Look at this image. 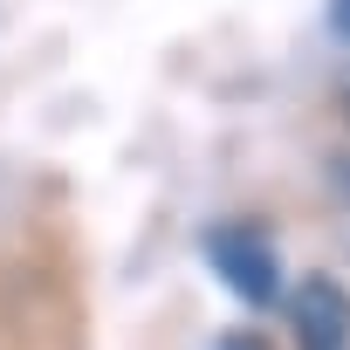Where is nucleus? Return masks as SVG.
I'll return each instance as SVG.
<instances>
[{"instance_id": "1", "label": "nucleus", "mask_w": 350, "mask_h": 350, "mask_svg": "<svg viewBox=\"0 0 350 350\" xmlns=\"http://www.w3.org/2000/svg\"><path fill=\"white\" fill-rule=\"evenodd\" d=\"M200 254L247 309H275L282 302V254H275V234L261 220H213L200 234Z\"/></svg>"}, {"instance_id": "4", "label": "nucleus", "mask_w": 350, "mask_h": 350, "mask_svg": "<svg viewBox=\"0 0 350 350\" xmlns=\"http://www.w3.org/2000/svg\"><path fill=\"white\" fill-rule=\"evenodd\" d=\"M213 350H268V343H261V336H254V329H227V336H220V343H213Z\"/></svg>"}, {"instance_id": "2", "label": "nucleus", "mask_w": 350, "mask_h": 350, "mask_svg": "<svg viewBox=\"0 0 350 350\" xmlns=\"http://www.w3.org/2000/svg\"><path fill=\"white\" fill-rule=\"evenodd\" d=\"M288 329H295V350H350V288L336 275H302L288 295Z\"/></svg>"}, {"instance_id": "3", "label": "nucleus", "mask_w": 350, "mask_h": 350, "mask_svg": "<svg viewBox=\"0 0 350 350\" xmlns=\"http://www.w3.org/2000/svg\"><path fill=\"white\" fill-rule=\"evenodd\" d=\"M323 21H329V35H336V42H350V0H329Z\"/></svg>"}]
</instances>
